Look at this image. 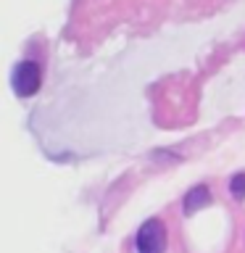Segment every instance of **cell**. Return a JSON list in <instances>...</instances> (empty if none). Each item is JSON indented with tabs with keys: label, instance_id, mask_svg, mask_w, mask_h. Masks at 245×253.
Segmentation results:
<instances>
[{
	"label": "cell",
	"instance_id": "1",
	"mask_svg": "<svg viewBox=\"0 0 245 253\" xmlns=\"http://www.w3.org/2000/svg\"><path fill=\"white\" fill-rule=\"evenodd\" d=\"M40 82H42V71H40L37 61H21L19 66L13 69L11 84H13V92L19 95V98H32V95L40 90Z\"/></svg>",
	"mask_w": 245,
	"mask_h": 253
},
{
	"label": "cell",
	"instance_id": "2",
	"mask_svg": "<svg viewBox=\"0 0 245 253\" xmlns=\"http://www.w3.org/2000/svg\"><path fill=\"white\" fill-rule=\"evenodd\" d=\"M137 253H163L166 251V227L161 219H148L137 232Z\"/></svg>",
	"mask_w": 245,
	"mask_h": 253
},
{
	"label": "cell",
	"instance_id": "3",
	"mask_svg": "<svg viewBox=\"0 0 245 253\" xmlns=\"http://www.w3.org/2000/svg\"><path fill=\"white\" fill-rule=\"evenodd\" d=\"M211 203V190L205 187V185H195L190 193L185 195V213L190 216V213H195V211H201L203 206H208Z\"/></svg>",
	"mask_w": 245,
	"mask_h": 253
},
{
	"label": "cell",
	"instance_id": "4",
	"mask_svg": "<svg viewBox=\"0 0 245 253\" xmlns=\"http://www.w3.org/2000/svg\"><path fill=\"white\" fill-rule=\"evenodd\" d=\"M229 193H232V198H237V201H243L245 198V174H235V177L229 179Z\"/></svg>",
	"mask_w": 245,
	"mask_h": 253
}]
</instances>
